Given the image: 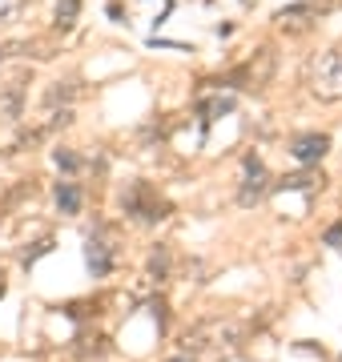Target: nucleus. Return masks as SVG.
Listing matches in <instances>:
<instances>
[{
    "label": "nucleus",
    "instance_id": "f257e3e1",
    "mask_svg": "<svg viewBox=\"0 0 342 362\" xmlns=\"http://www.w3.org/2000/svg\"><path fill=\"white\" fill-rule=\"evenodd\" d=\"M306 85L318 101H342V52H314L306 65Z\"/></svg>",
    "mask_w": 342,
    "mask_h": 362
},
{
    "label": "nucleus",
    "instance_id": "f03ea898",
    "mask_svg": "<svg viewBox=\"0 0 342 362\" xmlns=\"http://www.w3.org/2000/svg\"><path fill=\"white\" fill-rule=\"evenodd\" d=\"M237 338H242V326L230 322V318H210V322H198L189 334L182 338V346L189 354H198V350H222V346H234Z\"/></svg>",
    "mask_w": 342,
    "mask_h": 362
},
{
    "label": "nucleus",
    "instance_id": "7ed1b4c3",
    "mask_svg": "<svg viewBox=\"0 0 342 362\" xmlns=\"http://www.w3.org/2000/svg\"><path fill=\"white\" fill-rule=\"evenodd\" d=\"M274 69H278V52L270 49V45H262V49L234 73V81L242 89H266V85L274 81Z\"/></svg>",
    "mask_w": 342,
    "mask_h": 362
},
{
    "label": "nucleus",
    "instance_id": "20e7f679",
    "mask_svg": "<svg viewBox=\"0 0 342 362\" xmlns=\"http://www.w3.org/2000/svg\"><path fill=\"white\" fill-rule=\"evenodd\" d=\"M125 214H133V218H141V221H161V218H170V202L158 197L141 181V185H133L129 194H125Z\"/></svg>",
    "mask_w": 342,
    "mask_h": 362
},
{
    "label": "nucleus",
    "instance_id": "39448f33",
    "mask_svg": "<svg viewBox=\"0 0 342 362\" xmlns=\"http://www.w3.org/2000/svg\"><path fill=\"white\" fill-rule=\"evenodd\" d=\"M25 97H28V73H16L13 81L0 85V125H13L25 113Z\"/></svg>",
    "mask_w": 342,
    "mask_h": 362
},
{
    "label": "nucleus",
    "instance_id": "423d86ee",
    "mask_svg": "<svg viewBox=\"0 0 342 362\" xmlns=\"http://www.w3.org/2000/svg\"><path fill=\"white\" fill-rule=\"evenodd\" d=\"M37 197H40V181H37V177L16 181L13 189L4 194V202H0V214L13 221V218H20V214H28V209L37 206Z\"/></svg>",
    "mask_w": 342,
    "mask_h": 362
},
{
    "label": "nucleus",
    "instance_id": "0eeeda50",
    "mask_svg": "<svg viewBox=\"0 0 342 362\" xmlns=\"http://www.w3.org/2000/svg\"><path fill=\"white\" fill-rule=\"evenodd\" d=\"M266 189H270V177H266V169L258 157H246V181H242V189H237V202L242 206H254V202H262Z\"/></svg>",
    "mask_w": 342,
    "mask_h": 362
},
{
    "label": "nucleus",
    "instance_id": "6e6552de",
    "mask_svg": "<svg viewBox=\"0 0 342 362\" xmlns=\"http://www.w3.org/2000/svg\"><path fill=\"white\" fill-rule=\"evenodd\" d=\"M326 149H330L326 133H302V137H294V145H290V153L298 157L302 165H318L326 157Z\"/></svg>",
    "mask_w": 342,
    "mask_h": 362
},
{
    "label": "nucleus",
    "instance_id": "1a4fd4ad",
    "mask_svg": "<svg viewBox=\"0 0 342 362\" xmlns=\"http://www.w3.org/2000/svg\"><path fill=\"white\" fill-rule=\"evenodd\" d=\"M85 262H89L93 278H105L109 270H113V246H109L105 233H93L89 246H85Z\"/></svg>",
    "mask_w": 342,
    "mask_h": 362
},
{
    "label": "nucleus",
    "instance_id": "9d476101",
    "mask_svg": "<svg viewBox=\"0 0 342 362\" xmlns=\"http://www.w3.org/2000/svg\"><path fill=\"white\" fill-rule=\"evenodd\" d=\"M274 21H278L282 33H306L310 21H314V8H310V4H290V8H282Z\"/></svg>",
    "mask_w": 342,
    "mask_h": 362
},
{
    "label": "nucleus",
    "instance_id": "9b49d317",
    "mask_svg": "<svg viewBox=\"0 0 342 362\" xmlns=\"http://www.w3.org/2000/svg\"><path fill=\"white\" fill-rule=\"evenodd\" d=\"M77 93H81V89H77V81H57L53 89L45 93V105H49V113H53L57 105H61V109H69V105L77 101Z\"/></svg>",
    "mask_w": 342,
    "mask_h": 362
},
{
    "label": "nucleus",
    "instance_id": "f8f14e48",
    "mask_svg": "<svg viewBox=\"0 0 342 362\" xmlns=\"http://www.w3.org/2000/svg\"><path fill=\"white\" fill-rule=\"evenodd\" d=\"M57 209L61 214H81V189L73 181H61L57 185Z\"/></svg>",
    "mask_w": 342,
    "mask_h": 362
},
{
    "label": "nucleus",
    "instance_id": "ddd939ff",
    "mask_svg": "<svg viewBox=\"0 0 342 362\" xmlns=\"http://www.w3.org/2000/svg\"><path fill=\"white\" fill-rule=\"evenodd\" d=\"M149 278L153 282H165L170 278V246H158L149 254Z\"/></svg>",
    "mask_w": 342,
    "mask_h": 362
},
{
    "label": "nucleus",
    "instance_id": "4468645a",
    "mask_svg": "<svg viewBox=\"0 0 342 362\" xmlns=\"http://www.w3.org/2000/svg\"><path fill=\"white\" fill-rule=\"evenodd\" d=\"M77 13H81V0H57V28L69 33L77 25Z\"/></svg>",
    "mask_w": 342,
    "mask_h": 362
},
{
    "label": "nucleus",
    "instance_id": "2eb2a0df",
    "mask_svg": "<svg viewBox=\"0 0 342 362\" xmlns=\"http://www.w3.org/2000/svg\"><path fill=\"white\" fill-rule=\"evenodd\" d=\"M234 113V97H213V101H201V117L213 121V117H225Z\"/></svg>",
    "mask_w": 342,
    "mask_h": 362
},
{
    "label": "nucleus",
    "instance_id": "dca6fc26",
    "mask_svg": "<svg viewBox=\"0 0 342 362\" xmlns=\"http://www.w3.org/2000/svg\"><path fill=\"white\" fill-rule=\"evenodd\" d=\"M282 189H314V185H322V177H314V173H290V177L278 181Z\"/></svg>",
    "mask_w": 342,
    "mask_h": 362
},
{
    "label": "nucleus",
    "instance_id": "f3484780",
    "mask_svg": "<svg viewBox=\"0 0 342 362\" xmlns=\"http://www.w3.org/2000/svg\"><path fill=\"white\" fill-rule=\"evenodd\" d=\"M45 254H53V238H40V242L25 246V250H20V262H25V266H33V262L45 258Z\"/></svg>",
    "mask_w": 342,
    "mask_h": 362
},
{
    "label": "nucleus",
    "instance_id": "a211bd4d",
    "mask_svg": "<svg viewBox=\"0 0 342 362\" xmlns=\"http://www.w3.org/2000/svg\"><path fill=\"white\" fill-rule=\"evenodd\" d=\"M53 161H57V169H65V173L81 169V157H77V153H69V149H57V153H53Z\"/></svg>",
    "mask_w": 342,
    "mask_h": 362
},
{
    "label": "nucleus",
    "instance_id": "6ab92c4d",
    "mask_svg": "<svg viewBox=\"0 0 342 362\" xmlns=\"http://www.w3.org/2000/svg\"><path fill=\"white\" fill-rule=\"evenodd\" d=\"M326 246H334V250H342V221H334L326 230Z\"/></svg>",
    "mask_w": 342,
    "mask_h": 362
},
{
    "label": "nucleus",
    "instance_id": "aec40b11",
    "mask_svg": "<svg viewBox=\"0 0 342 362\" xmlns=\"http://www.w3.org/2000/svg\"><path fill=\"white\" fill-rule=\"evenodd\" d=\"M0 298H4V270H0Z\"/></svg>",
    "mask_w": 342,
    "mask_h": 362
},
{
    "label": "nucleus",
    "instance_id": "412c9836",
    "mask_svg": "<svg viewBox=\"0 0 342 362\" xmlns=\"http://www.w3.org/2000/svg\"><path fill=\"white\" fill-rule=\"evenodd\" d=\"M177 362H185V358H177Z\"/></svg>",
    "mask_w": 342,
    "mask_h": 362
}]
</instances>
